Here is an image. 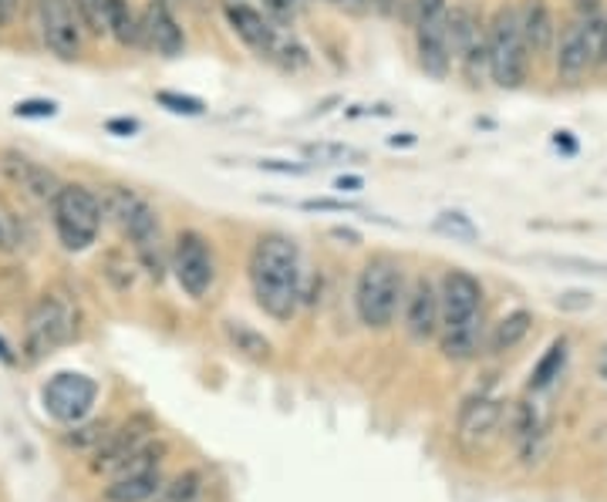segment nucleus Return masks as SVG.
Here are the masks:
<instances>
[{"label":"nucleus","mask_w":607,"mask_h":502,"mask_svg":"<svg viewBox=\"0 0 607 502\" xmlns=\"http://www.w3.org/2000/svg\"><path fill=\"white\" fill-rule=\"evenodd\" d=\"M250 290L257 307L277 324H291L304 304L301 250L288 233H263L250 250Z\"/></svg>","instance_id":"obj_1"},{"label":"nucleus","mask_w":607,"mask_h":502,"mask_svg":"<svg viewBox=\"0 0 607 502\" xmlns=\"http://www.w3.org/2000/svg\"><path fill=\"white\" fill-rule=\"evenodd\" d=\"M442 324L439 347L449 361L465 364L483 347V284L470 270H446L439 284Z\"/></svg>","instance_id":"obj_2"},{"label":"nucleus","mask_w":607,"mask_h":502,"mask_svg":"<svg viewBox=\"0 0 607 502\" xmlns=\"http://www.w3.org/2000/svg\"><path fill=\"white\" fill-rule=\"evenodd\" d=\"M405 300V277L402 263L389 253L371 256L355 284V313L358 321L371 331H385L395 324L398 307Z\"/></svg>","instance_id":"obj_3"},{"label":"nucleus","mask_w":607,"mask_h":502,"mask_svg":"<svg viewBox=\"0 0 607 502\" xmlns=\"http://www.w3.org/2000/svg\"><path fill=\"white\" fill-rule=\"evenodd\" d=\"M486 71L503 91H513L527 81L530 48L524 41V27H520V8L503 4L493 14L486 27Z\"/></svg>","instance_id":"obj_4"},{"label":"nucleus","mask_w":607,"mask_h":502,"mask_svg":"<svg viewBox=\"0 0 607 502\" xmlns=\"http://www.w3.org/2000/svg\"><path fill=\"white\" fill-rule=\"evenodd\" d=\"M105 216L119 226V233L135 247L138 260L146 263V270L159 281L162 277V243H159V216L156 209L125 186L109 190L105 196Z\"/></svg>","instance_id":"obj_5"},{"label":"nucleus","mask_w":607,"mask_h":502,"mask_svg":"<svg viewBox=\"0 0 607 502\" xmlns=\"http://www.w3.org/2000/svg\"><path fill=\"white\" fill-rule=\"evenodd\" d=\"M52 213H55V233L61 247L71 253H81L99 240L105 203L85 186H61V193L52 203Z\"/></svg>","instance_id":"obj_6"},{"label":"nucleus","mask_w":607,"mask_h":502,"mask_svg":"<svg viewBox=\"0 0 607 502\" xmlns=\"http://www.w3.org/2000/svg\"><path fill=\"white\" fill-rule=\"evenodd\" d=\"M75 338V310L68 300L44 294L34 300L27 324H24V357L44 361L48 354H55L58 347H65Z\"/></svg>","instance_id":"obj_7"},{"label":"nucleus","mask_w":607,"mask_h":502,"mask_svg":"<svg viewBox=\"0 0 607 502\" xmlns=\"http://www.w3.org/2000/svg\"><path fill=\"white\" fill-rule=\"evenodd\" d=\"M506 422V401L490 395V391H476L459 404L456 415V442L462 452H483L496 442V435L503 432Z\"/></svg>","instance_id":"obj_8"},{"label":"nucleus","mask_w":607,"mask_h":502,"mask_svg":"<svg viewBox=\"0 0 607 502\" xmlns=\"http://www.w3.org/2000/svg\"><path fill=\"white\" fill-rule=\"evenodd\" d=\"M99 401V385L81 372H58L41 388V404L55 422L61 425H81L91 408Z\"/></svg>","instance_id":"obj_9"},{"label":"nucleus","mask_w":607,"mask_h":502,"mask_svg":"<svg viewBox=\"0 0 607 502\" xmlns=\"http://www.w3.org/2000/svg\"><path fill=\"white\" fill-rule=\"evenodd\" d=\"M604 24H607V18H597V21L574 18L564 27V34L557 37V75L560 78H564V81H577L594 65H600Z\"/></svg>","instance_id":"obj_10"},{"label":"nucleus","mask_w":607,"mask_h":502,"mask_svg":"<svg viewBox=\"0 0 607 502\" xmlns=\"http://www.w3.org/2000/svg\"><path fill=\"white\" fill-rule=\"evenodd\" d=\"M172 273H176V284L182 287L186 297L203 300L210 294V287L216 281V263H213L210 243L200 233H193V230L179 233L176 250H172Z\"/></svg>","instance_id":"obj_11"},{"label":"nucleus","mask_w":607,"mask_h":502,"mask_svg":"<svg viewBox=\"0 0 607 502\" xmlns=\"http://www.w3.org/2000/svg\"><path fill=\"white\" fill-rule=\"evenodd\" d=\"M37 34L58 61H75L81 55V18L71 0H37Z\"/></svg>","instance_id":"obj_12"},{"label":"nucleus","mask_w":607,"mask_h":502,"mask_svg":"<svg viewBox=\"0 0 607 502\" xmlns=\"http://www.w3.org/2000/svg\"><path fill=\"white\" fill-rule=\"evenodd\" d=\"M415 27V55L432 81H446L452 71V44H449V11L418 14L412 18Z\"/></svg>","instance_id":"obj_13"},{"label":"nucleus","mask_w":607,"mask_h":502,"mask_svg":"<svg viewBox=\"0 0 607 502\" xmlns=\"http://www.w3.org/2000/svg\"><path fill=\"white\" fill-rule=\"evenodd\" d=\"M509 442H513V448H517L520 463L527 469H533V466H540L547 459L550 432H547V419H543L537 401L524 398V401L513 404V412H509Z\"/></svg>","instance_id":"obj_14"},{"label":"nucleus","mask_w":607,"mask_h":502,"mask_svg":"<svg viewBox=\"0 0 607 502\" xmlns=\"http://www.w3.org/2000/svg\"><path fill=\"white\" fill-rule=\"evenodd\" d=\"M449 44H452V58L476 81L480 71L486 68V27L480 24L476 11L470 8L449 11Z\"/></svg>","instance_id":"obj_15"},{"label":"nucleus","mask_w":607,"mask_h":502,"mask_svg":"<svg viewBox=\"0 0 607 502\" xmlns=\"http://www.w3.org/2000/svg\"><path fill=\"white\" fill-rule=\"evenodd\" d=\"M442 324V300L429 277H418L412 290L405 294V331L415 344H426L439 338Z\"/></svg>","instance_id":"obj_16"},{"label":"nucleus","mask_w":607,"mask_h":502,"mask_svg":"<svg viewBox=\"0 0 607 502\" xmlns=\"http://www.w3.org/2000/svg\"><path fill=\"white\" fill-rule=\"evenodd\" d=\"M153 432H156L153 419H146V415L128 419L119 432H109V435L102 438V445L95 448V469L115 476L138 448L153 442Z\"/></svg>","instance_id":"obj_17"},{"label":"nucleus","mask_w":607,"mask_h":502,"mask_svg":"<svg viewBox=\"0 0 607 502\" xmlns=\"http://www.w3.org/2000/svg\"><path fill=\"white\" fill-rule=\"evenodd\" d=\"M143 48H153L162 58H179L186 48V34L162 0H149L143 14Z\"/></svg>","instance_id":"obj_18"},{"label":"nucleus","mask_w":607,"mask_h":502,"mask_svg":"<svg viewBox=\"0 0 607 502\" xmlns=\"http://www.w3.org/2000/svg\"><path fill=\"white\" fill-rule=\"evenodd\" d=\"M4 172H8V179L14 182V186H21L27 196H34V199H44V203H55V196L61 193V182H58V175L52 172V169H44V166H37L34 159H27V156H18V152H4Z\"/></svg>","instance_id":"obj_19"},{"label":"nucleus","mask_w":607,"mask_h":502,"mask_svg":"<svg viewBox=\"0 0 607 502\" xmlns=\"http://www.w3.org/2000/svg\"><path fill=\"white\" fill-rule=\"evenodd\" d=\"M223 14H226V24L233 27V34H237L244 44H250L254 52H260V55L270 58V52H273V44H277L280 34H277V27H273L257 8L229 0V4L223 8Z\"/></svg>","instance_id":"obj_20"},{"label":"nucleus","mask_w":607,"mask_h":502,"mask_svg":"<svg viewBox=\"0 0 607 502\" xmlns=\"http://www.w3.org/2000/svg\"><path fill=\"white\" fill-rule=\"evenodd\" d=\"M162 489V469L153 466V469H128V472H119L112 476V486L105 489V499L109 502H149L156 499Z\"/></svg>","instance_id":"obj_21"},{"label":"nucleus","mask_w":607,"mask_h":502,"mask_svg":"<svg viewBox=\"0 0 607 502\" xmlns=\"http://www.w3.org/2000/svg\"><path fill=\"white\" fill-rule=\"evenodd\" d=\"M520 27H524L530 58L547 55L557 44V27H553V14L547 8V0H527V4L520 8Z\"/></svg>","instance_id":"obj_22"},{"label":"nucleus","mask_w":607,"mask_h":502,"mask_svg":"<svg viewBox=\"0 0 607 502\" xmlns=\"http://www.w3.org/2000/svg\"><path fill=\"white\" fill-rule=\"evenodd\" d=\"M530 328H533L530 310H509L506 317H499V321L493 324V331L486 338V351L490 354H506L513 347H520L527 341Z\"/></svg>","instance_id":"obj_23"},{"label":"nucleus","mask_w":607,"mask_h":502,"mask_svg":"<svg viewBox=\"0 0 607 502\" xmlns=\"http://www.w3.org/2000/svg\"><path fill=\"white\" fill-rule=\"evenodd\" d=\"M567 357H571V341H567V338H557V341L540 354V361L533 364V372H530V391H550V388L560 381V375H564Z\"/></svg>","instance_id":"obj_24"},{"label":"nucleus","mask_w":607,"mask_h":502,"mask_svg":"<svg viewBox=\"0 0 607 502\" xmlns=\"http://www.w3.org/2000/svg\"><path fill=\"white\" fill-rule=\"evenodd\" d=\"M109 34L122 48H143V18H135L128 0H109Z\"/></svg>","instance_id":"obj_25"},{"label":"nucleus","mask_w":607,"mask_h":502,"mask_svg":"<svg viewBox=\"0 0 607 502\" xmlns=\"http://www.w3.org/2000/svg\"><path fill=\"white\" fill-rule=\"evenodd\" d=\"M301 156L311 166H345V162H361L364 152L348 146V142H304Z\"/></svg>","instance_id":"obj_26"},{"label":"nucleus","mask_w":607,"mask_h":502,"mask_svg":"<svg viewBox=\"0 0 607 502\" xmlns=\"http://www.w3.org/2000/svg\"><path fill=\"white\" fill-rule=\"evenodd\" d=\"M206 495V476L203 472H182L172 482H162L156 502H203Z\"/></svg>","instance_id":"obj_27"},{"label":"nucleus","mask_w":607,"mask_h":502,"mask_svg":"<svg viewBox=\"0 0 607 502\" xmlns=\"http://www.w3.org/2000/svg\"><path fill=\"white\" fill-rule=\"evenodd\" d=\"M432 230L456 240V243H476L480 240V226L473 223V216H465L459 209H446L432 219Z\"/></svg>","instance_id":"obj_28"},{"label":"nucleus","mask_w":607,"mask_h":502,"mask_svg":"<svg viewBox=\"0 0 607 502\" xmlns=\"http://www.w3.org/2000/svg\"><path fill=\"white\" fill-rule=\"evenodd\" d=\"M226 338H229L233 347L244 351L247 357H257V361L270 357V341H267L263 334H257V331H254L250 324H244V321H226Z\"/></svg>","instance_id":"obj_29"},{"label":"nucleus","mask_w":607,"mask_h":502,"mask_svg":"<svg viewBox=\"0 0 607 502\" xmlns=\"http://www.w3.org/2000/svg\"><path fill=\"white\" fill-rule=\"evenodd\" d=\"M81 27H88L91 34H105L109 31V0H71Z\"/></svg>","instance_id":"obj_30"},{"label":"nucleus","mask_w":607,"mask_h":502,"mask_svg":"<svg viewBox=\"0 0 607 502\" xmlns=\"http://www.w3.org/2000/svg\"><path fill=\"white\" fill-rule=\"evenodd\" d=\"M156 102H159L166 112H172V115H186V118H200V115H206V102L196 99V95H179V91H159Z\"/></svg>","instance_id":"obj_31"},{"label":"nucleus","mask_w":607,"mask_h":502,"mask_svg":"<svg viewBox=\"0 0 607 502\" xmlns=\"http://www.w3.org/2000/svg\"><path fill=\"white\" fill-rule=\"evenodd\" d=\"M14 115L18 118H55L58 115V105L55 102H44V99H27V102H18L14 105Z\"/></svg>","instance_id":"obj_32"},{"label":"nucleus","mask_w":607,"mask_h":502,"mask_svg":"<svg viewBox=\"0 0 607 502\" xmlns=\"http://www.w3.org/2000/svg\"><path fill=\"white\" fill-rule=\"evenodd\" d=\"M301 4L304 0H263V11L280 24H291L301 14Z\"/></svg>","instance_id":"obj_33"},{"label":"nucleus","mask_w":607,"mask_h":502,"mask_svg":"<svg viewBox=\"0 0 607 502\" xmlns=\"http://www.w3.org/2000/svg\"><path fill=\"white\" fill-rule=\"evenodd\" d=\"M257 169L260 172H273V175H307L311 172V166L288 162V159H257Z\"/></svg>","instance_id":"obj_34"},{"label":"nucleus","mask_w":607,"mask_h":502,"mask_svg":"<svg viewBox=\"0 0 607 502\" xmlns=\"http://www.w3.org/2000/svg\"><path fill=\"white\" fill-rule=\"evenodd\" d=\"M14 247H18V223L4 206H0V250H14Z\"/></svg>","instance_id":"obj_35"},{"label":"nucleus","mask_w":607,"mask_h":502,"mask_svg":"<svg viewBox=\"0 0 607 502\" xmlns=\"http://www.w3.org/2000/svg\"><path fill=\"white\" fill-rule=\"evenodd\" d=\"M574 4V14L581 21H597V18H607L604 14V0H571Z\"/></svg>","instance_id":"obj_36"},{"label":"nucleus","mask_w":607,"mask_h":502,"mask_svg":"<svg viewBox=\"0 0 607 502\" xmlns=\"http://www.w3.org/2000/svg\"><path fill=\"white\" fill-rule=\"evenodd\" d=\"M557 266H577L581 273H600V277H607V266L604 263H594V260H574V256H560V260H550Z\"/></svg>","instance_id":"obj_37"},{"label":"nucleus","mask_w":607,"mask_h":502,"mask_svg":"<svg viewBox=\"0 0 607 502\" xmlns=\"http://www.w3.org/2000/svg\"><path fill=\"white\" fill-rule=\"evenodd\" d=\"M301 209H335V213H355L358 206L351 203H341V199H304Z\"/></svg>","instance_id":"obj_38"},{"label":"nucleus","mask_w":607,"mask_h":502,"mask_svg":"<svg viewBox=\"0 0 607 502\" xmlns=\"http://www.w3.org/2000/svg\"><path fill=\"white\" fill-rule=\"evenodd\" d=\"M553 146L564 152V156H577V139L571 132H553Z\"/></svg>","instance_id":"obj_39"},{"label":"nucleus","mask_w":607,"mask_h":502,"mask_svg":"<svg viewBox=\"0 0 607 502\" xmlns=\"http://www.w3.org/2000/svg\"><path fill=\"white\" fill-rule=\"evenodd\" d=\"M105 128L115 132V135H135L138 132V122L135 118H112V122H105Z\"/></svg>","instance_id":"obj_40"},{"label":"nucleus","mask_w":607,"mask_h":502,"mask_svg":"<svg viewBox=\"0 0 607 502\" xmlns=\"http://www.w3.org/2000/svg\"><path fill=\"white\" fill-rule=\"evenodd\" d=\"M361 186H364L361 175H341V179H335V190H341V193H358Z\"/></svg>","instance_id":"obj_41"},{"label":"nucleus","mask_w":607,"mask_h":502,"mask_svg":"<svg viewBox=\"0 0 607 502\" xmlns=\"http://www.w3.org/2000/svg\"><path fill=\"white\" fill-rule=\"evenodd\" d=\"M331 237H335V240H348L351 247H355V243H361V237H358L355 230H345V226H335V230H331Z\"/></svg>","instance_id":"obj_42"},{"label":"nucleus","mask_w":607,"mask_h":502,"mask_svg":"<svg viewBox=\"0 0 607 502\" xmlns=\"http://www.w3.org/2000/svg\"><path fill=\"white\" fill-rule=\"evenodd\" d=\"M597 378L607 385V344L600 347V354H597Z\"/></svg>","instance_id":"obj_43"},{"label":"nucleus","mask_w":607,"mask_h":502,"mask_svg":"<svg viewBox=\"0 0 607 502\" xmlns=\"http://www.w3.org/2000/svg\"><path fill=\"white\" fill-rule=\"evenodd\" d=\"M389 146H415V135H402V139L395 135V139H389Z\"/></svg>","instance_id":"obj_44"},{"label":"nucleus","mask_w":607,"mask_h":502,"mask_svg":"<svg viewBox=\"0 0 607 502\" xmlns=\"http://www.w3.org/2000/svg\"><path fill=\"white\" fill-rule=\"evenodd\" d=\"M600 65L607 68V24H604V44H600Z\"/></svg>","instance_id":"obj_45"},{"label":"nucleus","mask_w":607,"mask_h":502,"mask_svg":"<svg viewBox=\"0 0 607 502\" xmlns=\"http://www.w3.org/2000/svg\"><path fill=\"white\" fill-rule=\"evenodd\" d=\"M0 357H11V354H8V347H4V341H0Z\"/></svg>","instance_id":"obj_46"},{"label":"nucleus","mask_w":607,"mask_h":502,"mask_svg":"<svg viewBox=\"0 0 607 502\" xmlns=\"http://www.w3.org/2000/svg\"><path fill=\"white\" fill-rule=\"evenodd\" d=\"M375 4H385V0H375Z\"/></svg>","instance_id":"obj_47"}]
</instances>
